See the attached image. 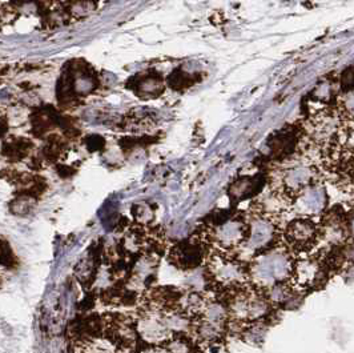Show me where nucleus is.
Wrapping results in <instances>:
<instances>
[{
    "mask_svg": "<svg viewBox=\"0 0 354 353\" xmlns=\"http://www.w3.org/2000/svg\"><path fill=\"white\" fill-rule=\"evenodd\" d=\"M295 271L289 255L283 251H268L256 257L249 268V278L261 288L286 282Z\"/></svg>",
    "mask_w": 354,
    "mask_h": 353,
    "instance_id": "f257e3e1",
    "label": "nucleus"
},
{
    "mask_svg": "<svg viewBox=\"0 0 354 353\" xmlns=\"http://www.w3.org/2000/svg\"><path fill=\"white\" fill-rule=\"evenodd\" d=\"M247 235L248 223L239 217L225 219L223 223L212 226L209 230L213 247L224 253H232L243 247Z\"/></svg>",
    "mask_w": 354,
    "mask_h": 353,
    "instance_id": "f03ea898",
    "label": "nucleus"
},
{
    "mask_svg": "<svg viewBox=\"0 0 354 353\" xmlns=\"http://www.w3.org/2000/svg\"><path fill=\"white\" fill-rule=\"evenodd\" d=\"M276 233V226L269 216L256 215L248 223V235L240 249L249 255L263 252L274 242Z\"/></svg>",
    "mask_w": 354,
    "mask_h": 353,
    "instance_id": "7ed1b4c3",
    "label": "nucleus"
},
{
    "mask_svg": "<svg viewBox=\"0 0 354 353\" xmlns=\"http://www.w3.org/2000/svg\"><path fill=\"white\" fill-rule=\"evenodd\" d=\"M204 244L201 237L185 240L172 248L168 253V262L181 271H192L203 263Z\"/></svg>",
    "mask_w": 354,
    "mask_h": 353,
    "instance_id": "20e7f679",
    "label": "nucleus"
},
{
    "mask_svg": "<svg viewBox=\"0 0 354 353\" xmlns=\"http://www.w3.org/2000/svg\"><path fill=\"white\" fill-rule=\"evenodd\" d=\"M317 237V227L310 217L293 219L285 230V239L290 247L304 249L312 246Z\"/></svg>",
    "mask_w": 354,
    "mask_h": 353,
    "instance_id": "39448f33",
    "label": "nucleus"
},
{
    "mask_svg": "<svg viewBox=\"0 0 354 353\" xmlns=\"http://www.w3.org/2000/svg\"><path fill=\"white\" fill-rule=\"evenodd\" d=\"M328 204V194L321 185H309L297 197V208L302 216L317 215L325 210Z\"/></svg>",
    "mask_w": 354,
    "mask_h": 353,
    "instance_id": "423d86ee",
    "label": "nucleus"
},
{
    "mask_svg": "<svg viewBox=\"0 0 354 353\" xmlns=\"http://www.w3.org/2000/svg\"><path fill=\"white\" fill-rule=\"evenodd\" d=\"M315 170L308 165H299L288 170L283 176V185L288 194H301L305 188L312 185Z\"/></svg>",
    "mask_w": 354,
    "mask_h": 353,
    "instance_id": "0eeeda50",
    "label": "nucleus"
},
{
    "mask_svg": "<svg viewBox=\"0 0 354 353\" xmlns=\"http://www.w3.org/2000/svg\"><path fill=\"white\" fill-rule=\"evenodd\" d=\"M322 273H324L322 268L316 262L309 259L300 260L297 264L295 265V271H293V275L301 285L317 284L319 282V278H322Z\"/></svg>",
    "mask_w": 354,
    "mask_h": 353,
    "instance_id": "6e6552de",
    "label": "nucleus"
},
{
    "mask_svg": "<svg viewBox=\"0 0 354 353\" xmlns=\"http://www.w3.org/2000/svg\"><path fill=\"white\" fill-rule=\"evenodd\" d=\"M257 190V180L253 177H241L230 187V196L236 200L247 199Z\"/></svg>",
    "mask_w": 354,
    "mask_h": 353,
    "instance_id": "1a4fd4ad",
    "label": "nucleus"
},
{
    "mask_svg": "<svg viewBox=\"0 0 354 353\" xmlns=\"http://www.w3.org/2000/svg\"><path fill=\"white\" fill-rule=\"evenodd\" d=\"M32 144L28 141L20 139V141H12L8 148H4V154L8 155V159L23 160L30 152Z\"/></svg>",
    "mask_w": 354,
    "mask_h": 353,
    "instance_id": "9d476101",
    "label": "nucleus"
},
{
    "mask_svg": "<svg viewBox=\"0 0 354 353\" xmlns=\"http://www.w3.org/2000/svg\"><path fill=\"white\" fill-rule=\"evenodd\" d=\"M35 199L31 196H26V194H19L18 197L11 203V211L15 215L24 216L27 213L32 211Z\"/></svg>",
    "mask_w": 354,
    "mask_h": 353,
    "instance_id": "9b49d317",
    "label": "nucleus"
},
{
    "mask_svg": "<svg viewBox=\"0 0 354 353\" xmlns=\"http://www.w3.org/2000/svg\"><path fill=\"white\" fill-rule=\"evenodd\" d=\"M339 112L342 119L354 120V89L342 95L339 100Z\"/></svg>",
    "mask_w": 354,
    "mask_h": 353,
    "instance_id": "f8f14e48",
    "label": "nucleus"
},
{
    "mask_svg": "<svg viewBox=\"0 0 354 353\" xmlns=\"http://www.w3.org/2000/svg\"><path fill=\"white\" fill-rule=\"evenodd\" d=\"M132 212H133V216H135L138 224L142 226V227H148L151 224V221L153 220V217H155L153 216L155 212L152 211L151 207L147 206V204L135 206V208H133Z\"/></svg>",
    "mask_w": 354,
    "mask_h": 353,
    "instance_id": "ddd939ff",
    "label": "nucleus"
},
{
    "mask_svg": "<svg viewBox=\"0 0 354 353\" xmlns=\"http://www.w3.org/2000/svg\"><path fill=\"white\" fill-rule=\"evenodd\" d=\"M93 10H95V4L91 0H75L72 3L71 14L77 18L87 17Z\"/></svg>",
    "mask_w": 354,
    "mask_h": 353,
    "instance_id": "4468645a",
    "label": "nucleus"
},
{
    "mask_svg": "<svg viewBox=\"0 0 354 353\" xmlns=\"http://www.w3.org/2000/svg\"><path fill=\"white\" fill-rule=\"evenodd\" d=\"M1 262H3V265L4 266H8V268H11L14 263H17V257H15V255H14V252H12V249L10 247V244L3 239V249H1Z\"/></svg>",
    "mask_w": 354,
    "mask_h": 353,
    "instance_id": "2eb2a0df",
    "label": "nucleus"
},
{
    "mask_svg": "<svg viewBox=\"0 0 354 353\" xmlns=\"http://www.w3.org/2000/svg\"><path fill=\"white\" fill-rule=\"evenodd\" d=\"M142 353H169V351H168L165 344H151Z\"/></svg>",
    "mask_w": 354,
    "mask_h": 353,
    "instance_id": "dca6fc26",
    "label": "nucleus"
},
{
    "mask_svg": "<svg viewBox=\"0 0 354 353\" xmlns=\"http://www.w3.org/2000/svg\"><path fill=\"white\" fill-rule=\"evenodd\" d=\"M342 253L345 256V260L354 264V242L348 243L345 247L342 248Z\"/></svg>",
    "mask_w": 354,
    "mask_h": 353,
    "instance_id": "f3484780",
    "label": "nucleus"
},
{
    "mask_svg": "<svg viewBox=\"0 0 354 353\" xmlns=\"http://www.w3.org/2000/svg\"><path fill=\"white\" fill-rule=\"evenodd\" d=\"M345 279L354 282V265L349 266V268L346 269V272H345Z\"/></svg>",
    "mask_w": 354,
    "mask_h": 353,
    "instance_id": "a211bd4d",
    "label": "nucleus"
},
{
    "mask_svg": "<svg viewBox=\"0 0 354 353\" xmlns=\"http://www.w3.org/2000/svg\"><path fill=\"white\" fill-rule=\"evenodd\" d=\"M351 230H352V233H353L354 236V215L353 217H352V223H351Z\"/></svg>",
    "mask_w": 354,
    "mask_h": 353,
    "instance_id": "6ab92c4d",
    "label": "nucleus"
}]
</instances>
